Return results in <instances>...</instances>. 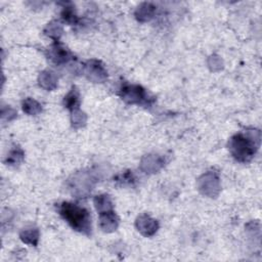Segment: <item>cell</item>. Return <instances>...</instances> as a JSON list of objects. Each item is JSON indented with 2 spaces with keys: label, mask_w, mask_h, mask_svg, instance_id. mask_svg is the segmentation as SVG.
Segmentation results:
<instances>
[{
  "label": "cell",
  "mask_w": 262,
  "mask_h": 262,
  "mask_svg": "<svg viewBox=\"0 0 262 262\" xmlns=\"http://www.w3.org/2000/svg\"><path fill=\"white\" fill-rule=\"evenodd\" d=\"M260 138V131L256 129L234 135L229 142L232 156L239 162H250L259 148Z\"/></svg>",
  "instance_id": "cell-1"
},
{
  "label": "cell",
  "mask_w": 262,
  "mask_h": 262,
  "mask_svg": "<svg viewBox=\"0 0 262 262\" xmlns=\"http://www.w3.org/2000/svg\"><path fill=\"white\" fill-rule=\"evenodd\" d=\"M59 212L73 230L84 235H90L91 216L87 209L73 203L64 202L59 206Z\"/></svg>",
  "instance_id": "cell-2"
},
{
  "label": "cell",
  "mask_w": 262,
  "mask_h": 262,
  "mask_svg": "<svg viewBox=\"0 0 262 262\" xmlns=\"http://www.w3.org/2000/svg\"><path fill=\"white\" fill-rule=\"evenodd\" d=\"M96 181V177H94L91 171H82L76 173L69 179V186L74 195L85 197L91 192Z\"/></svg>",
  "instance_id": "cell-3"
},
{
  "label": "cell",
  "mask_w": 262,
  "mask_h": 262,
  "mask_svg": "<svg viewBox=\"0 0 262 262\" xmlns=\"http://www.w3.org/2000/svg\"><path fill=\"white\" fill-rule=\"evenodd\" d=\"M119 94L125 102L130 104H149L153 100L149 98L145 89L137 84H123Z\"/></svg>",
  "instance_id": "cell-4"
},
{
  "label": "cell",
  "mask_w": 262,
  "mask_h": 262,
  "mask_svg": "<svg viewBox=\"0 0 262 262\" xmlns=\"http://www.w3.org/2000/svg\"><path fill=\"white\" fill-rule=\"evenodd\" d=\"M199 191L209 198H216L220 192V180L216 173L207 172L198 179Z\"/></svg>",
  "instance_id": "cell-5"
},
{
  "label": "cell",
  "mask_w": 262,
  "mask_h": 262,
  "mask_svg": "<svg viewBox=\"0 0 262 262\" xmlns=\"http://www.w3.org/2000/svg\"><path fill=\"white\" fill-rule=\"evenodd\" d=\"M84 74L89 81L94 83L104 82L108 78V71L96 60L88 61L84 67Z\"/></svg>",
  "instance_id": "cell-6"
},
{
  "label": "cell",
  "mask_w": 262,
  "mask_h": 262,
  "mask_svg": "<svg viewBox=\"0 0 262 262\" xmlns=\"http://www.w3.org/2000/svg\"><path fill=\"white\" fill-rule=\"evenodd\" d=\"M48 59L56 65H64L71 61V52L65 48L59 41H56L47 50Z\"/></svg>",
  "instance_id": "cell-7"
},
{
  "label": "cell",
  "mask_w": 262,
  "mask_h": 262,
  "mask_svg": "<svg viewBox=\"0 0 262 262\" xmlns=\"http://www.w3.org/2000/svg\"><path fill=\"white\" fill-rule=\"evenodd\" d=\"M135 227L142 236L152 237L158 232L159 222L146 214H142L136 219Z\"/></svg>",
  "instance_id": "cell-8"
},
{
  "label": "cell",
  "mask_w": 262,
  "mask_h": 262,
  "mask_svg": "<svg viewBox=\"0 0 262 262\" xmlns=\"http://www.w3.org/2000/svg\"><path fill=\"white\" fill-rule=\"evenodd\" d=\"M164 164L165 160L162 157L158 155H146L141 160L140 168L143 172L151 174L158 172L164 166Z\"/></svg>",
  "instance_id": "cell-9"
},
{
  "label": "cell",
  "mask_w": 262,
  "mask_h": 262,
  "mask_svg": "<svg viewBox=\"0 0 262 262\" xmlns=\"http://www.w3.org/2000/svg\"><path fill=\"white\" fill-rule=\"evenodd\" d=\"M119 219L115 211H109L99 214V227L104 233H113L118 229Z\"/></svg>",
  "instance_id": "cell-10"
},
{
  "label": "cell",
  "mask_w": 262,
  "mask_h": 262,
  "mask_svg": "<svg viewBox=\"0 0 262 262\" xmlns=\"http://www.w3.org/2000/svg\"><path fill=\"white\" fill-rule=\"evenodd\" d=\"M38 82L40 87L45 90H55L58 86V76L52 71L45 70L40 73L38 77Z\"/></svg>",
  "instance_id": "cell-11"
},
{
  "label": "cell",
  "mask_w": 262,
  "mask_h": 262,
  "mask_svg": "<svg viewBox=\"0 0 262 262\" xmlns=\"http://www.w3.org/2000/svg\"><path fill=\"white\" fill-rule=\"evenodd\" d=\"M157 8L149 3H143L141 4L135 11V18L139 22H148L151 21L155 14H156Z\"/></svg>",
  "instance_id": "cell-12"
},
{
  "label": "cell",
  "mask_w": 262,
  "mask_h": 262,
  "mask_svg": "<svg viewBox=\"0 0 262 262\" xmlns=\"http://www.w3.org/2000/svg\"><path fill=\"white\" fill-rule=\"evenodd\" d=\"M93 203H94L95 209L99 214L114 210V205L109 195L103 194V195L96 196L93 200Z\"/></svg>",
  "instance_id": "cell-13"
},
{
  "label": "cell",
  "mask_w": 262,
  "mask_h": 262,
  "mask_svg": "<svg viewBox=\"0 0 262 262\" xmlns=\"http://www.w3.org/2000/svg\"><path fill=\"white\" fill-rule=\"evenodd\" d=\"M64 106L71 112L80 107V93L76 86H73L68 94L64 97Z\"/></svg>",
  "instance_id": "cell-14"
},
{
  "label": "cell",
  "mask_w": 262,
  "mask_h": 262,
  "mask_svg": "<svg viewBox=\"0 0 262 262\" xmlns=\"http://www.w3.org/2000/svg\"><path fill=\"white\" fill-rule=\"evenodd\" d=\"M39 237H40V235H39V231L37 229L24 230L20 234V238L25 244L31 245V246H34V247H36L38 245Z\"/></svg>",
  "instance_id": "cell-15"
},
{
  "label": "cell",
  "mask_w": 262,
  "mask_h": 262,
  "mask_svg": "<svg viewBox=\"0 0 262 262\" xmlns=\"http://www.w3.org/2000/svg\"><path fill=\"white\" fill-rule=\"evenodd\" d=\"M23 110L30 116H36L42 112V106L37 100L29 97L23 101Z\"/></svg>",
  "instance_id": "cell-16"
},
{
  "label": "cell",
  "mask_w": 262,
  "mask_h": 262,
  "mask_svg": "<svg viewBox=\"0 0 262 262\" xmlns=\"http://www.w3.org/2000/svg\"><path fill=\"white\" fill-rule=\"evenodd\" d=\"M64 5L63 7V11H62V18L65 20V22H67L70 25H76L79 22V19L75 13L74 7L72 6V4L68 3V4H62Z\"/></svg>",
  "instance_id": "cell-17"
},
{
  "label": "cell",
  "mask_w": 262,
  "mask_h": 262,
  "mask_svg": "<svg viewBox=\"0 0 262 262\" xmlns=\"http://www.w3.org/2000/svg\"><path fill=\"white\" fill-rule=\"evenodd\" d=\"M24 157H25V154L23 149L19 146H16L9 153L6 163L10 166H17L24 160Z\"/></svg>",
  "instance_id": "cell-18"
},
{
  "label": "cell",
  "mask_w": 262,
  "mask_h": 262,
  "mask_svg": "<svg viewBox=\"0 0 262 262\" xmlns=\"http://www.w3.org/2000/svg\"><path fill=\"white\" fill-rule=\"evenodd\" d=\"M44 33H45V35H47L51 39H54L55 42H56V41H59L60 37L62 36L63 28H62L60 23L51 22L46 26V28L44 30Z\"/></svg>",
  "instance_id": "cell-19"
},
{
  "label": "cell",
  "mask_w": 262,
  "mask_h": 262,
  "mask_svg": "<svg viewBox=\"0 0 262 262\" xmlns=\"http://www.w3.org/2000/svg\"><path fill=\"white\" fill-rule=\"evenodd\" d=\"M86 121H87V116L84 112L80 110V108L71 112V123L74 128L77 129V128L83 127L86 124Z\"/></svg>",
  "instance_id": "cell-20"
},
{
  "label": "cell",
  "mask_w": 262,
  "mask_h": 262,
  "mask_svg": "<svg viewBox=\"0 0 262 262\" xmlns=\"http://www.w3.org/2000/svg\"><path fill=\"white\" fill-rule=\"evenodd\" d=\"M115 181L118 185H121V186H132L135 183L136 178L133 175L132 171H126L119 174L115 178Z\"/></svg>",
  "instance_id": "cell-21"
},
{
  "label": "cell",
  "mask_w": 262,
  "mask_h": 262,
  "mask_svg": "<svg viewBox=\"0 0 262 262\" xmlns=\"http://www.w3.org/2000/svg\"><path fill=\"white\" fill-rule=\"evenodd\" d=\"M208 66L211 68L212 71H218L222 69V61L217 56H212L208 60Z\"/></svg>",
  "instance_id": "cell-22"
}]
</instances>
